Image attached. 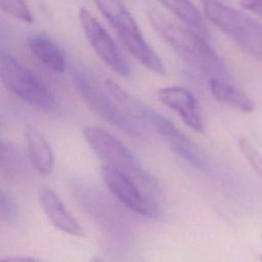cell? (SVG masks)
<instances>
[{
	"label": "cell",
	"instance_id": "cell-1",
	"mask_svg": "<svg viewBox=\"0 0 262 262\" xmlns=\"http://www.w3.org/2000/svg\"><path fill=\"white\" fill-rule=\"evenodd\" d=\"M148 19L157 34L185 62L209 77L224 79L227 76L224 63L207 42L206 37L188 26L169 18L157 9L148 11Z\"/></svg>",
	"mask_w": 262,
	"mask_h": 262
},
{
	"label": "cell",
	"instance_id": "cell-2",
	"mask_svg": "<svg viewBox=\"0 0 262 262\" xmlns=\"http://www.w3.org/2000/svg\"><path fill=\"white\" fill-rule=\"evenodd\" d=\"M93 2L134 58L151 73L160 76L166 75L165 63L146 42L136 20L122 0H93Z\"/></svg>",
	"mask_w": 262,
	"mask_h": 262
},
{
	"label": "cell",
	"instance_id": "cell-3",
	"mask_svg": "<svg viewBox=\"0 0 262 262\" xmlns=\"http://www.w3.org/2000/svg\"><path fill=\"white\" fill-rule=\"evenodd\" d=\"M84 137L91 149L106 163V165L118 168L131 177L150 195L161 192L158 182L141 167L138 166L136 158L132 151L117 137L106 130L88 126L83 131Z\"/></svg>",
	"mask_w": 262,
	"mask_h": 262
},
{
	"label": "cell",
	"instance_id": "cell-4",
	"mask_svg": "<svg viewBox=\"0 0 262 262\" xmlns=\"http://www.w3.org/2000/svg\"><path fill=\"white\" fill-rule=\"evenodd\" d=\"M204 12L245 52L262 60V26L256 19L221 1L205 2Z\"/></svg>",
	"mask_w": 262,
	"mask_h": 262
},
{
	"label": "cell",
	"instance_id": "cell-5",
	"mask_svg": "<svg viewBox=\"0 0 262 262\" xmlns=\"http://www.w3.org/2000/svg\"><path fill=\"white\" fill-rule=\"evenodd\" d=\"M0 77L3 85L26 103L46 111L55 110V98L45 82L14 56L1 54Z\"/></svg>",
	"mask_w": 262,
	"mask_h": 262
},
{
	"label": "cell",
	"instance_id": "cell-6",
	"mask_svg": "<svg viewBox=\"0 0 262 262\" xmlns=\"http://www.w3.org/2000/svg\"><path fill=\"white\" fill-rule=\"evenodd\" d=\"M73 79L81 97L95 114L129 136L142 137L144 135L143 130L115 104L88 74L76 72Z\"/></svg>",
	"mask_w": 262,
	"mask_h": 262
},
{
	"label": "cell",
	"instance_id": "cell-7",
	"mask_svg": "<svg viewBox=\"0 0 262 262\" xmlns=\"http://www.w3.org/2000/svg\"><path fill=\"white\" fill-rule=\"evenodd\" d=\"M101 176L111 192L129 210L145 217L159 216V208L155 201L141 190L142 187L129 174L113 166L104 165L101 169Z\"/></svg>",
	"mask_w": 262,
	"mask_h": 262
},
{
	"label": "cell",
	"instance_id": "cell-8",
	"mask_svg": "<svg viewBox=\"0 0 262 262\" xmlns=\"http://www.w3.org/2000/svg\"><path fill=\"white\" fill-rule=\"evenodd\" d=\"M79 21L95 54L118 76L129 78L131 75L130 66L102 25L84 7L79 9Z\"/></svg>",
	"mask_w": 262,
	"mask_h": 262
},
{
	"label": "cell",
	"instance_id": "cell-9",
	"mask_svg": "<svg viewBox=\"0 0 262 262\" xmlns=\"http://www.w3.org/2000/svg\"><path fill=\"white\" fill-rule=\"evenodd\" d=\"M158 99L173 110L195 132H203L204 125L193 94L184 87L168 86L157 91Z\"/></svg>",
	"mask_w": 262,
	"mask_h": 262
},
{
	"label": "cell",
	"instance_id": "cell-10",
	"mask_svg": "<svg viewBox=\"0 0 262 262\" xmlns=\"http://www.w3.org/2000/svg\"><path fill=\"white\" fill-rule=\"evenodd\" d=\"M39 200L43 212L50 223L72 236H84L85 230L79 221L71 214L58 194L50 187H42L39 192Z\"/></svg>",
	"mask_w": 262,
	"mask_h": 262
},
{
	"label": "cell",
	"instance_id": "cell-11",
	"mask_svg": "<svg viewBox=\"0 0 262 262\" xmlns=\"http://www.w3.org/2000/svg\"><path fill=\"white\" fill-rule=\"evenodd\" d=\"M28 46L33 55L48 70L56 74L64 72L66 55L61 48L47 35L34 34L28 38Z\"/></svg>",
	"mask_w": 262,
	"mask_h": 262
},
{
	"label": "cell",
	"instance_id": "cell-12",
	"mask_svg": "<svg viewBox=\"0 0 262 262\" xmlns=\"http://www.w3.org/2000/svg\"><path fill=\"white\" fill-rule=\"evenodd\" d=\"M25 135L32 166L39 174L50 175L54 167V154L50 144L34 126H28Z\"/></svg>",
	"mask_w": 262,
	"mask_h": 262
},
{
	"label": "cell",
	"instance_id": "cell-13",
	"mask_svg": "<svg viewBox=\"0 0 262 262\" xmlns=\"http://www.w3.org/2000/svg\"><path fill=\"white\" fill-rule=\"evenodd\" d=\"M209 89L212 96L225 105L239 110L242 112H253L255 101L241 88L217 77H209Z\"/></svg>",
	"mask_w": 262,
	"mask_h": 262
},
{
	"label": "cell",
	"instance_id": "cell-14",
	"mask_svg": "<svg viewBox=\"0 0 262 262\" xmlns=\"http://www.w3.org/2000/svg\"><path fill=\"white\" fill-rule=\"evenodd\" d=\"M168 10L175 14L184 25L204 37H209V29L200 10L190 0H159Z\"/></svg>",
	"mask_w": 262,
	"mask_h": 262
},
{
	"label": "cell",
	"instance_id": "cell-15",
	"mask_svg": "<svg viewBox=\"0 0 262 262\" xmlns=\"http://www.w3.org/2000/svg\"><path fill=\"white\" fill-rule=\"evenodd\" d=\"M166 140L169 142L171 148L191 166L203 172L210 171V165L207 158L182 132L177 130L176 133L172 134V136Z\"/></svg>",
	"mask_w": 262,
	"mask_h": 262
},
{
	"label": "cell",
	"instance_id": "cell-16",
	"mask_svg": "<svg viewBox=\"0 0 262 262\" xmlns=\"http://www.w3.org/2000/svg\"><path fill=\"white\" fill-rule=\"evenodd\" d=\"M23 154L11 143L0 144L1 172L9 179H17L27 172V163Z\"/></svg>",
	"mask_w": 262,
	"mask_h": 262
},
{
	"label": "cell",
	"instance_id": "cell-17",
	"mask_svg": "<svg viewBox=\"0 0 262 262\" xmlns=\"http://www.w3.org/2000/svg\"><path fill=\"white\" fill-rule=\"evenodd\" d=\"M1 9L10 16L27 23L32 24L34 16L27 0H0Z\"/></svg>",
	"mask_w": 262,
	"mask_h": 262
},
{
	"label": "cell",
	"instance_id": "cell-18",
	"mask_svg": "<svg viewBox=\"0 0 262 262\" xmlns=\"http://www.w3.org/2000/svg\"><path fill=\"white\" fill-rule=\"evenodd\" d=\"M237 145L241 152L250 163L256 174L262 179V155L256 149V147L245 137H239Z\"/></svg>",
	"mask_w": 262,
	"mask_h": 262
},
{
	"label": "cell",
	"instance_id": "cell-19",
	"mask_svg": "<svg viewBox=\"0 0 262 262\" xmlns=\"http://www.w3.org/2000/svg\"><path fill=\"white\" fill-rule=\"evenodd\" d=\"M0 216L9 225H15L19 218V211L15 202L6 195L4 191L0 193Z\"/></svg>",
	"mask_w": 262,
	"mask_h": 262
},
{
	"label": "cell",
	"instance_id": "cell-20",
	"mask_svg": "<svg viewBox=\"0 0 262 262\" xmlns=\"http://www.w3.org/2000/svg\"><path fill=\"white\" fill-rule=\"evenodd\" d=\"M242 7L262 16V0H239Z\"/></svg>",
	"mask_w": 262,
	"mask_h": 262
},
{
	"label": "cell",
	"instance_id": "cell-21",
	"mask_svg": "<svg viewBox=\"0 0 262 262\" xmlns=\"http://www.w3.org/2000/svg\"><path fill=\"white\" fill-rule=\"evenodd\" d=\"M0 262H40L33 257H5L0 260Z\"/></svg>",
	"mask_w": 262,
	"mask_h": 262
},
{
	"label": "cell",
	"instance_id": "cell-22",
	"mask_svg": "<svg viewBox=\"0 0 262 262\" xmlns=\"http://www.w3.org/2000/svg\"><path fill=\"white\" fill-rule=\"evenodd\" d=\"M89 262H104V261H102V260H101L100 258H98V257H92Z\"/></svg>",
	"mask_w": 262,
	"mask_h": 262
},
{
	"label": "cell",
	"instance_id": "cell-23",
	"mask_svg": "<svg viewBox=\"0 0 262 262\" xmlns=\"http://www.w3.org/2000/svg\"><path fill=\"white\" fill-rule=\"evenodd\" d=\"M207 1H222V0H205V2H207Z\"/></svg>",
	"mask_w": 262,
	"mask_h": 262
},
{
	"label": "cell",
	"instance_id": "cell-24",
	"mask_svg": "<svg viewBox=\"0 0 262 262\" xmlns=\"http://www.w3.org/2000/svg\"><path fill=\"white\" fill-rule=\"evenodd\" d=\"M260 260H261V261H262V255H261V256H260Z\"/></svg>",
	"mask_w": 262,
	"mask_h": 262
}]
</instances>
